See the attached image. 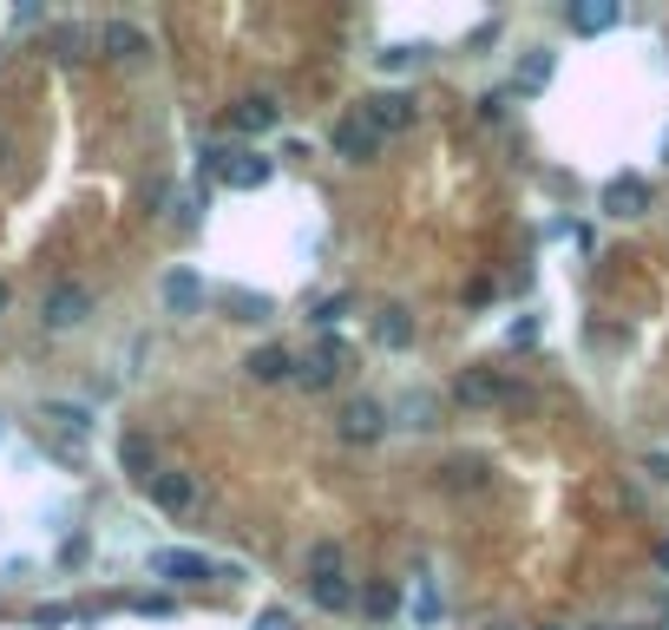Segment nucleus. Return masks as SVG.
Wrapping results in <instances>:
<instances>
[{
  "label": "nucleus",
  "instance_id": "f257e3e1",
  "mask_svg": "<svg viewBox=\"0 0 669 630\" xmlns=\"http://www.w3.org/2000/svg\"><path fill=\"white\" fill-rule=\"evenodd\" d=\"M92 309H99L92 283L59 276V283H46V296H39V329H46V335H72V329H85V322H92Z\"/></svg>",
  "mask_w": 669,
  "mask_h": 630
},
{
  "label": "nucleus",
  "instance_id": "f03ea898",
  "mask_svg": "<svg viewBox=\"0 0 669 630\" xmlns=\"http://www.w3.org/2000/svg\"><path fill=\"white\" fill-rule=\"evenodd\" d=\"M374 138H401V131H414V118H420V105H414V92H368L361 99V112H355Z\"/></svg>",
  "mask_w": 669,
  "mask_h": 630
},
{
  "label": "nucleus",
  "instance_id": "7ed1b4c3",
  "mask_svg": "<svg viewBox=\"0 0 669 630\" xmlns=\"http://www.w3.org/2000/svg\"><path fill=\"white\" fill-rule=\"evenodd\" d=\"M39 434L53 440V447H66V454H79L85 440H92V408H79V401H39Z\"/></svg>",
  "mask_w": 669,
  "mask_h": 630
},
{
  "label": "nucleus",
  "instance_id": "20e7f679",
  "mask_svg": "<svg viewBox=\"0 0 669 630\" xmlns=\"http://www.w3.org/2000/svg\"><path fill=\"white\" fill-rule=\"evenodd\" d=\"M145 493H151V506H158V513H171V519H191V513H197V500H204L191 467H158V473L145 480Z\"/></svg>",
  "mask_w": 669,
  "mask_h": 630
},
{
  "label": "nucleus",
  "instance_id": "39448f33",
  "mask_svg": "<svg viewBox=\"0 0 669 630\" xmlns=\"http://www.w3.org/2000/svg\"><path fill=\"white\" fill-rule=\"evenodd\" d=\"M92 53H105L112 66H145V59H151V39H145V26H131V20H99V26H92Z\"/></svg>",
  "mask_w": 669,
  "mask_h": 630
},
{
  "label": "nucleus",
  "instance_id": "423d86ee",
  "mask_svg": "<svg viewBox=\"0 0 669 630\" xmlns=\"http://www.w3.org/2000/svg\"><path fill=\"white\" fill-rule=\"evenodd\" d=\"M650 204H657V191H650V177H637V171H618V177L598 191V210H604V217H618V224L644 217Z\"/></svg>",
  "mask_w": 669,
  "mask_h": 630
},
{
  "label": "nucleus",
  "instance_id": "0eeeda50",
  "mask_svg": "<svg viewBox=\"0 0 669 630\" xmlns=\"http://www.w3.org/2000/svg\"><path fill=\"white\" fill-rule=\"evenodd\" d=\"M453 401L460 408H506V401H519V388L499 368H460L453 375Z\"/></svg>",
  "mask_w": 669,
  "mask_h": 630
},
{
  "label": "nucleus",
  "instance_id": "6e6552de",
  "mask_svg": "<svg viewBox=\"0 0 669 630\" xmlns=\"http://www.w3.org/2000/svg\"><path fill=\"white\" fill-rule=\"evenodd\" d=\"M145 565H151V579H164V585H204V579H217V559L184 552V546H158Z\"/></svg>",
  "mask_w": 669,
  "mask_h": 630
},
{
  "label": "nucleus",
  "instance_id": "1a4fd4ad",
  "mask_svg": "<svg viewBox=\"0 0 669 630\" xmlns=\"http://www.w3.org/2000/svg\"><path fill=\"white\" fill-rule=\"evenodd\" d=\"M342 368H348V342H342V335H322L309 355H296V381H302V388H335Z\"/></svg>",
  "mask_w": 669,
  "mask_h": 630
},
{
  "label": "nucleus",
  "instance_id": "9d476101",
  "mask_svg": "<svg viewBox=\"0 0 669 630\" xmlns=\"http://www.w3.org/2000/svg\"><path fill=\"white\" fill-rule=\"evenodd\" d=\"M388 427H394V421H388V408H381L374 394H361V401L342 408V440H355V447H374Z\"/></svg>",
  "mask_w": 669,
  "mask_h": 630
},
{
  "label": "nucleus",
  "instance_id": "9b49d317",
  "mask_svg": "<svg viewBox=\"0 0 669 630\" xmlns=\"http://www.w3.org/2000/svg\"><path fill=\"white\" fill-rule=\"evenodd\" d=\"M158 302H164V316H197L204 309V276L197 270H164L158 276Z\"/></svg>",
  "mask_w": 669,
  "mask_h": 630
},
{
  "label": "nucleus",
  "instance_id": "f8f14e48",
  "mask_svg": "<svg viewBox=\"0 0 669 630\" xmlns=\"http://www.w3.org/2000/svg\"><path fill=\"white\" fill-rule=\"evenodd\" d=\"M243 375H250L256 388L296 381V348H282V342H263V348H250V355H243Z\"/></svg>",
  "mask_w": 669,
  "mask_h": 630
},
{
  "label": "nucleus",
  "instance_id": "ddd939ff",
  "mask_svg": "<svg viewBox=\"0 0 669 630\" xmlns=\"http://www.w3.org/2000/svg\"><path fill=\"white\" fill-rule=\"evenodd\" d=\"M230 125H237L243 138H263V131H276V125H282V105H276L269 92H250V99H237V105H230Z\"/></svg>",
  "mask_w": 669,
  "mask_h": 630
},
{
  "label": "nucleus",
  "instance_id": "4468645a",
  "mask_svg": "<svg viewBox=\"0 0 669 630\" xmlns=\"http://www.w3.org/2000/svg\"><path fill=\"white\" fill-rule=\"evenodd\" d=\"M230 191H256V184H269L276 177V158H263V151H223V171H217Z\"/></svg>",
  "mask_w": 669,
  "mask_h": 630
},
{
  "label": "nucleus",
  "instance_id": "2eb2a0df",
  "mask_svg": "<svg viewBox=\"0 0 669 630\" xmlns=\"http://www.w3.org/2000/svg\"><path fill=\"white\" fill-rule=\"evenodd\" d=\"M552 72H558V53H552V46H526V53H519V66H512V92H526V99H532V92H545V85H552Z\"/></svg>",
  "mask_w": 669,
  "mask_h": 630
},
{
  "label": "nucleus",
  "instance_id": "dca6fc26",
  "mask_svg": "<svg viewBox=\"0 0 669 630\" xmlns=\"http://www.w3.org/2000/svg\"><path fill=\"white\" fill-rule=\"evenodd\" d=\"M335 158H342V164H368V158H381V138L348 112V118L335 125Z\"/></svg>",
  "mask_w": 669,
  "mask_h": 630
},
{
  "label": "nucleus",
  "instance_id": "f3484780",
  "mask_svg": "<svg viewBox=\"0 0 669 630\" xmlns=\"http://www.w3.org/2000/svg\"><path fill=\"white\" fill-rule=\"evenodd\" d=\"M374 342H381V348H394V355H401V348H414V316H407L401 302H381V309H374Z\"/></svg>",
  "mask_w": 669,
  "mask_h": 630
},
{
  "label": "nucleus",
  "instance_id": "a211bd4d",
  "mask_svg": "<svg viewBox=\"0 0 669 630\" xmlns=\"http://www.w3.org/2000/svg\"><path fill=\"white\" fill-rule=\"evenodd\" d=\"M565 20H572V33H611L624 20V7L618 0H578V7H565Z\"/></svg>",
  "mask_w": 669,
  "mask_h": 630
},
{
  "label": "nucleus",
  "instance_id": "6ab92c4d",
  "mask_svg": "<svg viewBox=\"0 0 669 630\" xmlns=\"http://www.w3.org/2000/svg\"><path fill=\"white\" fill-rule=\"evenodd\" d=\"M302 572H309V585H322V579H348V552H342L335 539H315L309 559H302Z\"/></svg>",
  "mask_w": 669,
  "mask_h": 630
},
{
  "label": "nucleus",
  "instance_id": "aec40b11",
  "mask_svg": "<svg viewBox=\"0 0 669 630\" xmlns=\"http://www.w3.org/2000/svg\"><path fill=\"white\" fill-rule=\"evenodd\" d=\"M46 46H53V59H66V66H72V59H85V53H92V26H79V20H59V26L46 33Z\"/></svg>",
  "mask_w": 669,
  "mask_h": 630
},
{
  "label": "nucleus",
  "instance_id": "412c9836",
  "mask_svg": "<svg viewBox=\"0 0 669 630\" xmlns=\"http://www.w3.org/2000/svg\"><path fill=\"white\" fill-rule=\"evenodd\" d=\"M223 309H230V322H269L276 316V302L256 289H223Z\"/></svg>",
  "mask_w": 669,
  "mask_h": 630
},
{
  "label": "nucleus",
  "instance_id": "4be33fe9",
  "mask_svg": "<svg viewBox=\"0 0 669 630\" xmlns=\"http://www.w3.org/2000/svg\"><path fill=\"white\" fill-rule=\"evenodd\" d=\"M440 473H447V486H453V493H480V486H486V460H473V454L447 460Z\"/></svg>",
  "mask_w": 669,
  "mask_h": 630
},
{
  "label": "nucleus",
  "instance_id": "5701e85b",
  "mask_svg": "<svg viewBox=\"0 0 669 630\" xmlns=\"http://www.w3.org/2000/svg\"><path fill=\"white\" fill-rule=\"evenodd\" d=\"M118 460H125V473H131L138 486H145V480L158 473V467H151V440H145V434H125V447H118Z\"/></svg>",
  "mask_w": 669,
  "mask_h": 630
},
{
  "label": "nucleus",
  "instance_id": "b1692460",
  "mask_svg": "<svg viewBox=\"0 0 669 630\" xmlns=\"http://www.w3.org/2000/svg\"><path fill=\"white\" fill-rule=\"evenodd\" d=\"M309 598H315V611H348L355 605V579H322V585H309Z\"/></svg>",
  "mask_w": 669,
  "mask_h": 630
},
{
  "label": "nucleus",
  "instance_id": "393cba45",
  "mask_svg": "<svg viewBox=\"0 0 669 630\" xmlns=\"http://www.w3.org/2000/svg\"><path fill=\"white\" fill-rule=\"evenodd\" d=\"M394 414H401V427H414V434H427V427H440V421H434V414H440V408H434V394H407V401H401Z\"/></svg>",
  "mask_w": 669,
  "mask_h": 630
},
{
  "label": "nucleus",
  "instance_id": "a878e982",
  "mask_svg": "<svg viewBox=\"0 0 669 630\" xmlns=\"http://www.w3.org/2000/svg\"><path fill=\"white\" fill-rule=\"evenodd\" d=\"M348 309H355V296H348V289H335V296H322V302H315V316H309V322H315V329H335Z\"/></svg>",
  "mask_w": 669,
  "mask_h": 630
},
{
  "label": "nucleus",
  "instance_id": "bb28decb",
  "mask_svg": "<svg viewBox=\"0 0 669 630\" xmlns=\"http://www.w3.org/2000/svg\"><path fill=\"white\" fill-rule=\"evenodd\" d=\"M414 625H440V585L434 579H420V592H414Z\"/></svg>",
  "mask_w": 669,
  "mask_h": 630
},
{
  "label": "nucleus",
  "instance_id": "cd10ccee",
  "mask_svg": "<svg viewBox=\"0 0 669 630\" xmlns=\"http://www.w3.org/2000/svg\"><path fill=\"white\" fill-rule=\"evenodd\" d=\"M420 66V46H381V72H407Z\"/></svg>",
  "mask_w": 669,
  "mask_h": 630
},
{
  "label": "nucleus",
  "instance_id": "c85d7f7f",
  "mask_svg": "<svg viewBox=\"0 0 669 630\" xmlns=\"http://www.w3.org/2000/svg\"><path fill=\"white\" fill-rule=\"evenodd\" d=\"M361 605H368V618H388V611H394V585H368Z\"/></svg>",
  "mask_w": 669,
  "mask_h": 630
},
{
  "label": "nucleus",
  "instance_id": "c756f323",
  "mask_svg": "<svg viewBox=\"0 0 669 630\" xmlns=\"http://www.w3.org/2000/svg\"><path fill=\"white\" fill-rule=\"evenodd\" d=\"M197 204H204V191H184V197H177V210H171V224H184V230H191V224H197Z\"/></svg>",
  "mask_w": 669,
  "mask_h": 630
},
{
  "label": "nucleus",
  "instance_id": "7c9ffc66",
  "mask_svg": "<svg viewBox=\"0 0 669 630\" xmlns=\"http://www.w3.org/2000/svg\"><path fill=\"white\" fill-rule=\"evenodd\" d=\"M250 630H296V618H289L282 605H269V611H256V625Z\"/></svg>",
  "mask_w": 669,
  "mask_h": 630
},
{
  "label": "nucleus",
  "instance_id": "2f4dec72",
  "mask_svg": "<svg viewBox=\"0 0 669 630\" xmlns=\"http://www.w3.org/2000/svg\"><path fill=\"white\" fill-rule=\"evenodd\" d=\"M644 473H650L657 486H669V454H644Z\"/></svg>",
  "mask_w": 669,
  "mask_h": 630
},
{
  "label": "nucleus",
  "instance_id": "473e14b6",
  "mask_svg": "<svg viewBox=\"0 0 669 630\" xmlns=\"http://www.w3.org/2000/svg\"><path fill=\"white\" fill-rule=\"evenodd\" d=\"M657 565H664V572H669V539H664V546H657Z\"/></svg>",
  "mask_w": 669,
  "mask_h": 630
},
{
  "label": "nucleus",
  "instance_id": "72a5a7b5",
  "mask_svg": "<svg viewBox=\"0 0 669 630\" xmlns=\"http://www.w3.org/2000/svg\"><path fill=\"white\" fill-rule=\"evenodd\" d=\"M7 302H13V289H7V283H0V316H7Z\"/></svg>",
  "mask_w": 669,
  "mask_h": 630
},
{
  "label": "nucleus",
  "instance_id": "f704fd0d",
  "mask_svg": "<svg viewBox=\"0 0 669 630\" xmlns=\"http://www.w3.org/2000/svg\"><path fill=\"white\" fill-rule=\"evenodd\" d=\"M539 630H572V625H539Z\"/></svg>",
  "mask_w": 669,
  "mask_h": 630
},
{
  "label": "nucleus",
  "instance_id": "c9c22d12",
  "mask_svg": "<svg viewBox=\"0 0 669 630\" xmlns=\"http://www.w3.org/2000/svg\"><path fill=\"white\" fill-rule=\"evenodd\" d=\"M591 630H624V625H591Z\"/></svg>",
  "mask_w": 669,
  "mask_h": 630
},
{
  "label": "nucleus",
  "instance_id": "e433bc0d",
  "mask_svg": "<svg viewBox=\"0 0 669 630\" xmlns=\"http://www.w3.org/2000/svg\"><path fill=\"white\" fill-rule=\"evenodd\" d=\"M480 630H512V625H480Z\"/></svg>",
  "mask_w": 669,
  "mask_h": 630
},
{
  "label": "nucleus",
  "instance_id": "4c0bfd02",
  "mask_svg": "<svg viewBox=\"0 0 669 630\" xmlns=\"http://www.w3.org/2000/svg\"><path fill=\"white\" fill-rule=\"evenodd\" d=\"M657 630H669V618H664V625H657Z\"/></svg>",
  "mask_w": 669,
  "mask_h": 630
}]
</instances>
